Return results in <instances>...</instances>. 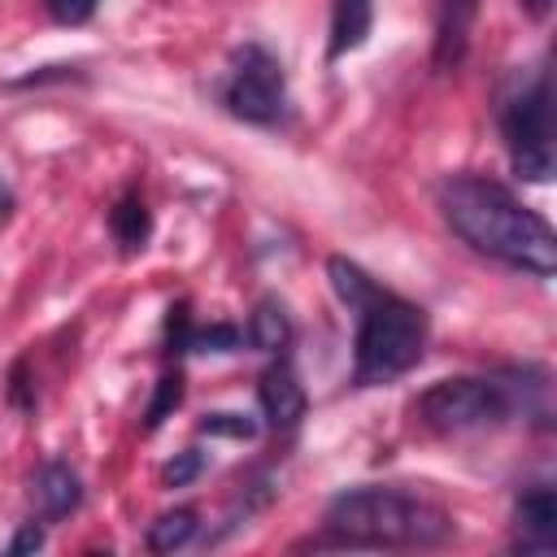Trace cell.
Listing matches in <instances>:
<instances>
[{"label":"cell","instance_id":"17","mask_svg":"<svg viewBox=\"0 0 557 557\" xmlns=\"http://www.w3.org/2000/svg\"><path fill=\"white\" fill-rule=\"evenodd\" d=\"M200 431H205V435H226V440H252V435H257V422H252L248 413L222 409V413H205V418H200Z\"/></svg>","mask_w":557,"mask_h":557},{"label":"cell","instance_id":"16","mask_svg":"<svg viewBox=\"0 0 557 557\" xmlns=\"http://www.w3.org/2000/svg\"><path fill=\"white\" fill-rule=\"evenodd\" d=\"M178 400H183V374L178 370H170V374H161V383H157V396H152V405H148V431H157L174 409H178Z\"/></svg>","mask_w":557,"mask_h":557},{"label":"cell","instance_id":"1","mask_svg":"<svg viewBox=\"0 0 557 557\" xmlns=\"http://www.w3.org/2000/svg\"><path fill=\"white\" fill-rule=\"evenodd\" d=\"M440 213L461 244L509 270L531 278H548L557 270L553 226L487 174H448L440 183Z\"/></svg>","mask_w":557,"mask_h":557},{"label":"cell","instance_id":"3","mask_svg":"<svg viewBox=\"0 0 557 557\" xmlns=\"http://www.w3.org/2000/svg\"><path fill=\"white\" fill-rule=\"evenodd\" d=\"M540 409L544 413V379L527 383L522 374H457L431 383L413 400V418L435 435H461V431H487L505 426L509 418Z\"/></svg>","mask_w":557,"mask_h":557},{"label":"cell","instance_id":"19","mask_svg":"<svg viewBox=\"0 0 557 557\" xmlns=\"http://www.w3.org/2000/svg\"><path fill=\"white\" fill-rule=\"evenodd\" d=\"M48 17L61 22V26H83L91 13H96V0H44Z\"/></svg>","mask_w":557,"mask_h":557},{"label":"cell","instance_id":"14","mask_svg":"<svg viewBox=\"0 0 557 557\" xmlns=\"http://www.w3.org/2000/svg\"><path fill=\"white\" fill-rule=\"evenodd\" d=\"M292 335V322H287V309L278 300H261L248 318V344L261 348V352H278Z\"/></svg>","mask_w":557,"mask_h":557},{"label":"cell","instance_id":"5","mask_svg":"<svg viewBox=\"0 0 557 557\" xmlns=\"http://www.w3.org/2000/svg\"><path fill=\"white\" fill-rule=\"evenodd\" d=\"M500 139L518 178L544 183L553 174V96L544 70H535L500 100Z\"/></svg>","mask_w":557,"mask_h":557},{"label":"cell","instance_id":"8","mask_svg":"<svg viewBox=\"0 0 557 557\" xmlns=\"http://www.w3.org/2000/svg\"><path fill=\"white\" fill-rule=\"evenodd\" d=\"M479 4H483V0H440V13H435V44H431L435 70H457V65L466 61Z\"/></svg>","mask_w":557,"mask_h":557},{"label":"cell","instance_id":"9","mask_svg":"<svg viewBox=\"0 0 557 557\" xmlns=\"http://www.w3.org/2000/svg\"><path fill=\"white\" fill-rule=\"evenodd\" d=\"M257 400H261L265 422L278 426V431L296 426V422L305 418V409H309L305 387H300V379H296V370H292L287 361H278V366H270V370L261 374V383H257Z\"/></svg>","mask_w":557,"mask_h":557},{"label":"cell","instance_id":"4","mask_svg":"<svg viewBox=\"0 0 557 557\" xmlns=\"http://www.w3.org/2000/svg\"><path fill=\"white\" fill-rule=\"evenodd\" d=\"M352 313H357V339H352V383L357 387L392 383L422 361L426 313L413 300L383 292L374 283L352 305Z\"/></svg>","mask_w":557,"mask_h":557},{"label":"cell","instance_id":"12","mask_svg":"<svg viewBox=\"0 0 557 557\" xmlns=\"http://www.w3.org/2000/svg\"><path fill=\"white\" fill-rule=\"evenodd\" d=\"M109 231H113V239H117L126 252L144 248V239L152 235V218H148V205L139 200V191H126V196L109 209Z\"/></svg>","mask_w":557,"mask_h":557},{"label":"cell","instance_id":"13","mask_svg":"<svg viewBox=\"0 0 557 557\" xmlns=\"http://www.w3.org/2000/svg\"><path fill=\"white\" fill-rule=\"evenodd\" d=\"M196 509L191 505H178V509H165L161 518H152L148 522V531H144V544H148V553H174V548H183L191 535H196Z\"/></svg>","mask_w":557,"mask_h":557},{"label":"cell","instance_id":"11","mask_svg":"<svg viewBox=\"0 0 557 557\" xmlns=\"http://www.w3.org/2000/svg\"><path fill=\"white\" fill-rule=\"evenodd\" d=\"M374 26V0H331V39H326V57L339 61L348 52H357L366 44Z\"/></svg>","mask_w":557,"mask_h":557},{"label":"cell","instance_id":"21","mask_svg":"<svg viewBox=\"0 0 557 557\" xmlns=\"http://www.w3.org/2000/svg\"><path fill=\"white\" fill-rule=\"evenodd\" d=\"M518 4H522L531 17H548V9H553V0H518Z\"/></svg>","mask_w":557,"mask_h":557},{"label":"cell","instance_id":"6","mask_svg":"<svg viewBox=\"0 0 557 557\" xmlns=\"http://www.w3.org/2000/svg\"><path fill=\"white\" fill-rule=\"evenodd\" d=\"M222 100H226V109H231L235 117H244V122H252V126L278 122V117H283V104H287L283 65H278L265 48L248 44V48L235 57V70H231V78H226V87H222Z\"/></svg>","mask_w":557,"mask_h":557},{"label":"cell","instance_id":"10","mask_svg":"<svg viewBox=\"0 0 557 557\" xmlns=\"http://www.w3.org/2000/svg\"><path fill=\"white\" fill-rule=\"evenodd\" d=\"M30 500H35L39 522H61L65 513H74L83 505L78 474L65 461H44L35 470V479H30Z\"/></svg>","mask_w":557,"mask_h":557},{"label":"cell","instance_id":"22","mask_svg":"<svg viewBox=\"0 0 557 557\" xmlns=\"http://www.w3.org/2000/svg\"><path fill=\"white\" fill-rule=\"evenodd\" d=\"M0 205H4V191H0Z\"/></svg>","mask_w":557,"mask_h":557},{"label":"cell","instance_id":"18","mask_svg":"<svg viewBox=\"0 0 557 557\" xmlns=\"http://www.w3.org/2000/svg\"><path fill=\"white\" fill-rule=\"evenodd\" d=\"M200 466H205V457H200L196 448H187V453H178V457L161 470V483H165V487H183V483H191V479L200 474Z\"/></svg>","mask_w":557,"mask_h":557},{"label":"cell","instance_id":"15","mask_svg":"<svg viewBox=\"0 0 557 557\" xmlns=\"http://www.w3.org/2000/svg\"><path fill=\"white\" fill-rule=\"evenodd\" d=\"M244 344L239 326L231 322H213V326H191L183 339V352H235Z\"/></svg>","mask_w":557,"mask_h":557},{"label":"cell","instance_id":"2","mask_svg":"<svg viewBox=\"0 0 557 557\" xmlns=\"http://www.w3.org/2000/svg\"><path fill=\"white\" fill-rule=\"evenodd\" d=\"M331 540L348 548H435L453 540V513L400 487H348L326 505Z\"/></svg>","mask_w":557,"mask_h":557},{"label":"cell","instance_id":"20","mask_svg":"<svg viewBox=\"0 0 557 557\" xmlns=\"http://www.w3.org/2000/svg\"><path fill=\"white\" fill-rule=\"evenodd\" d=\"M39 544H44V531H39L35 522H26V527H22L17 535H13V544H9V553L17 557V553H30V548H39Z\"/></svg>","mask_w":557,"mask_h":557},{"label":"cell","instance_id":"7","mask_svg":"<svg viewBox=\"0 0 557 557\" xmlns=\"http://www.w3.org/2000/svg\"><path fill=\"white\" fill-rule=\"evenodd\" d=\"M513 527H518V548L522 553H553L557 540V500L548 483H531L518 505H513Z\"/></svg>","mask_w":557,"mask_h":557}]
</instances>
